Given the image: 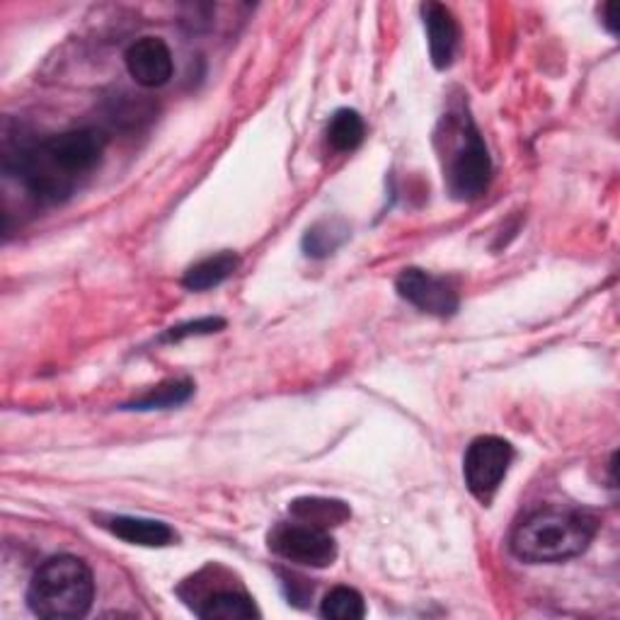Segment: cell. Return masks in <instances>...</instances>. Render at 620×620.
Wrapping results in <instances>:
<instances>
[{"label":"cell","instance_id":"cell-4","mask_svg":"<svg viewBox=\"0 0 620 620\" xmlns=\"http://www.w3.org/2000/svg\"><path fill=\"white\" fill-rule=\"evenodd\" d=\"M514 461V449L500 436H478L465 451V485L480 502H490Z\"/></svg>","mask_w":620,"mask_h":620},{"label":"cell","instance_id":"cell-5","mask_svg":"<svg viewBox=\"0 0 620 620\" xmlns=\"http://www.w3.org/2000/svg\"><path fill=\"white\" fill-rule=\"evenodd\" d=\"M492 175V160L488 154L485 141L480 139V131L473 127V121L465 124V131L461 136V146L453 154L449 165V189L451 195L463 201H473L485 195Z\"/></svg>","mask_w":620,"mask_h":620},{"label":"cell","instance_id":"cell-7","mask_svg":"<svg viewBox=\"0 0 620 620\" xmlns=\"http://www.w3.org/2000/svg\"><path fill=\"white\" fill-rule=\"evenodd\" d=\"M397 294L422 313L436 315V318H449L459 311V288L451 279L436 277L417 267L405 269L395 282Z\"/></svg>","mask_w":620,"mask_h":620},{"label":"cell","instance_id":"cell-2","mask_svg":"<svg viewBox=\"0 0 620 620\" xmlns=\"http://www.w3.org/2000/svg\"><path fill=\"white\" fill-rule=\"evenodd\" d=\"M599 531L597 516L587 512H539L529 516L512 535L514 555L523 562H564L582 555Z\"/></svg>","mask_w":620,"mask_h":620},{"label":"cell","instance_id":"cell-19","mask_svg":"<svg viewBox=\"0 0 620 620\" xmlns=\"http://www.w3.org/2000/svg\"><path fill=\"white\" fill-rule=\"evenodd\" d=\"M603 12V24H606V30H609L613 37L618 35V18H616V6L613 3H606L601 8Z\"/></svg>","mask_w":620,"mask_h":620},{"label":"cell","instance_id":"cell-16","mask_svg":"<svg viewBox=\"0 0 620 620\" xmlns=\"http://www.w3.org/2000/svg\"><path fill=\"white\" fill-rule=\"evenodd\" d=\"M191 393H195V383L191 381H170L158 385L156 391H150L148 395L139 397L129 405H124L121 410H139V412H148V410H170L177 405H185Z\"/></svg>","mask_w":620,"mask_h":620},{"label":"cell","instance_id":"cell-13","mask_svg":"<svg viewBox=\"0 0 620 620\" xmlns=\"http://www.w3.org/2000/svg\"><path fill=\"white\" fill-rule=\"evenodd\" d=\"M364 119L354 109H337L327 124V144L333 146L337 154H350L356 150L364 141Z\"/></svg>","mask_w":620,"mask_h":620},{"label":"cell","instance_id":"cell-9","mask_svg":"<svg viewBox=\"0 0 620 620\" xmlns=\"http://www.w3.org/2000/svg\"><path fill=\"white\" fill-rule=\"evenodd\" d=\"M422 18L426 27V39H430L432 63L439 68H449L453 61V53L459 47V22L453 12L441 3H424Z\"/></svg>","mask_w":620,"mask_h":620},{"label":"cell","instance_id":"cell-10","mask_svg":"<svg viewBox=\"0 0 620 620\" xmlns=\"http://www.w3.org/2000/svg\"><path fill=\"white\" fill-rule=\"evenodd\" d=\"M117 539L127 541L131 545L144 548H165L175 541V531L163 521L154 519H136V516H117L107 523Z\"/></svg>","mask_w":620,"mask_h":620},{"label":"cell","instance_id":"cell-12","mask_svg":"<svg viewBox=\"0 0 620 620\" xmlns=\"http://www.w3.org/2000/svg\"><path fill=\"white\" fill-rule=\"evenodd\" d=\"M197 616L204 620H243L259 618V611L255 601L240 591H218L201 601Z\"/></svg>","mask_w":620,"mask_h":620},{"label":"cell","instance_id":"cell-11","mask_svg":"<svg viewBox=\"0 0 620 620\" xmlns=\"http://www.w3.org/2000/svg\"><path fill=\"white\" fill-rule=\"evenodd\" d=\"M238 265L240 259L233 253L211 255L206 259H199L197 265H191L185 272L183 284L185 288H189V292H209V288L224 284L228 277H233V272L238 269Z\"/></svg>","mask_w":620,"mask_h":620},{"label":"cell","instance_id":"cell-18","mask_svg":"<svg viewBox=\"0 0 620 620\" xmlns=\"http://www.w3.org/2000/svg\"><path fill=\"white\" fill-rule=\"evenodd\" d=\"M224 327H226V321H220V318H199V321H189V323L170 327L160 339L163 342H183L187 337H201V335L218 333V329H224Z\"/></svg>","mask_w":620,"mask_h":620},{"label":"cell","instance_id":"cell-1","mask_svg":"<svg viewBox=\"0 0 620 620\" xmlns=\"http://www.w3.org/2000/svg\"><path fill=\"white\" fill-rule=\"evenodd\" d=\"M107 136L98 129H73L6 156V173L18 175L30 195L45 204H59L73 195L80 177L98 168Z\"/></svg>","mask_w":620,"mask_h":620},{"label":"cell","instance_id":"cell-6","mask_svg":"<svg viewBox=\"0 0 620 620\" xmlns=\"http://www.w3.org/2000/svg\"><path fill=\"white\" fill-rule=\"evenodd\" d=\"M269 548L279 558L303 568H329L337 558L335 539L325 529L311 523H279L269 533Z\"/></svg>","mask_w":620,"mask_h":620},{"label":"cell","instance_id":"cell-3","mask_svg":"<svg viewBox=\"0 0 620 620\" xmlns=\"http://www.w3.org/2000/svg\"><path fill=\"white\" fill-rule=\"evenodd\" d=\"M95 601V577L86 560L76 555L49 558L35 572L27 589V606L47 620L88 616Z\"/></svg>","mask_w":620,"mask_h":620},{"label":"cell","instance_id":"cell-14","mask_svg":"<svg viewBox=\"0 0 620 620\" xmlns=\"http://www.w3.org/2000/svg\"><path fill=\"white\" fill-rule=\"evenodd\" d=\"M347 238H350V226L339 218L333 220L327 218L308 228L306 236H303V250H306L308 257H327L333 255Z\"/></svg>","mask_w":620,"mask_h":620},{"label":"cell","instance_id":"cell-17","mask_svg":"<svg viewBox=\"0 0 620 620\" xmlns=\"http://www.w3.org/2000/svg\"><path fill=\"white\" fill-rule=\"evenodd\" d=\"M321 616L333 620H360L366 616L364 597L356 589L337 587L323 599Z\"/></svg>","mask_w":620,"mask_h":620},{"label":"cell","instance_id":"cell-8","mask_svg":"<svg viewBox=\"0 0 620 620\" xmlns=\"http://www.w3.org/2000/svg\"><path fill=\"white\" fill-rule=\"evenodd\" d=\"M129 76L144 88H160L173 78V51L160 37H141L124 53Z\"/></svg>","mask_w":620,"mask_h":620},{"label":"cell","instance_id":"cell-15","mask_svg":"<svg viewBox=\"0 0 620 620\" xmlns=\"http://www.w3.org/2000/svg\"><path fill=\"white\" fill-rule=\"evenodd\" d=\"M292 514L303 523H311V526L327 531L329 526H337V523H342L344 519H350V509L335 500L313 498V500H296L292 504Z\"/></svg>","mask_w":620,"mask_h":620}]
</instances>
